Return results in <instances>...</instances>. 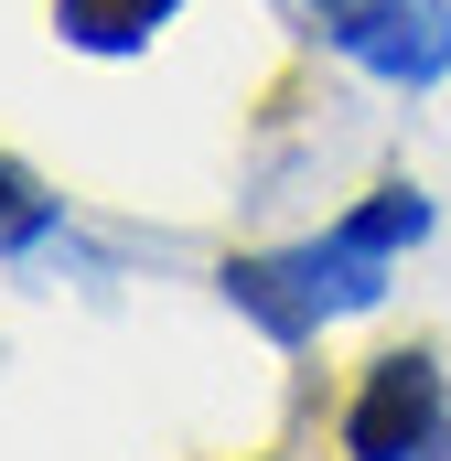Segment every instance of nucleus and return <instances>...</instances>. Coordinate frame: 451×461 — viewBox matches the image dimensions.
I'll return each mask as SVG.
<instances>
[{
  "label": "nucleus",
  "mask_w": 451,
  "mask_h": 461,
  "mask_svg": "<svg viewBox=\"0 0 451 461\" xmlns=\"http://www.w3.org/2000/svg\"><path fill=\"white\" fill-rule=\"evenodd\" d=\"M216 290L269 333V344H312L334 312H376L387 301V258H365L354 236H312V247H269V258H226L216 268Z\"/></svg>",
  "instance_id": "1"
},
{
  "label": "nucleus",
  "mask_w": 451,
  "mask_h": 461,
  "mask_svg": "<svg viewBox=\"0 0 451 461\" xmlns=\"http://www.w3.org/2000/svg\"><path fill=\"white\" fill-rule=\"evenodd\" d=\"M451 451V386L419 344L376 354L354 408H344V461H441Z\"/></svg>",
  "instance_id": "2"
},
{
  "label": "nucleus",
  "mask_w": 451,
  "mask_h": 461,
  "mask_svg": "<svg viewBox=\"0 0 451 461\" xmlns=\"http://www.w3.org/2000/svg\"><path fill=\"white\" fill-rule=\"evenodd\" d=\"M312 22L376 86H441L451 76V0H312Z\"/></svg>",
  "instance_id": "3"
},
{
  "label": "nucleus",
  "mask_w": 451,
  "mask_h": 461,
  "mask_svg": "<svg viewBox=\"0 0 451 461\" xmlns=\"http://www.w3.org/2000/svg\"><path fill=\"white\" fill-rule=\"evenodd\" d=\"M172 11H183V0H54V32H65L76 54H140Z\"/></svg>",
  "instance_id": "4"
},
{
  "label": "nucleus",
  "mask_w": 451,
  "mask_h": 461,
  "mask_svg": "<svg viewBox=\"0 0 451 461\" xmlns=\"http://www.w3.org/2000/svg\"><path fill=\"white\" fill-rule=\"evenodd\" d=\"M344 236H354L365 258H398V247H419V236H430V194H419V183H376V194L344 215Z\"/></svg>",
  "instance_id": "5"
},
{
  "label": "nucleus",
  "mask_w": 451,
  "mask_h": 461,
  "mask_svg": "<svg viewBox=\"0 0 451 461\" xmlns=\"http://www.w3.org/2000/svg\"><path fill=\"white\" fill-rule=\"evenodd\" d=\"M54 236V194L22 172V161H0V258H22V247H43Z\"/></svg>",
  "instance_id": "6"
}]
</instances>
